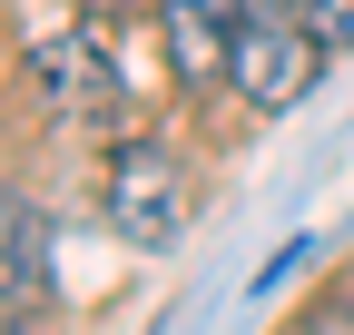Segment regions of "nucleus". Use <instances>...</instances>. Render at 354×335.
I'll use <instances>...</instances> for the list:
<instances>
[{
	"label": "nucleus",
	"instance_id": "obj_5",
	"mask_svg": "<svg viewBox=\"0 0 354 335\" xmlns=\"http://www.w3.org/2000/svg\"><path fill=\"white\" fill-rule=\"evenodd\" d=\"M39 89H50L69 118H109L118 109V69H109V50H99V39H88V30H59V39H39Z\"/></svg>",
	"mask_w": 354,
	"mask_h": 335
},
{
	"label": "nucleus",
	"instance_id": "obj_1",
	"mask_svg": "<svg viewBox=\"0 0 354 335\" xmlns=\"http://www.w3.org/2000/svg\"><path fill=\"white\" fill-rule=\"evenodd\" d=\"M325 60H335V50L295 20V0H246L236 50H227V79H236L256 109H295V99L325 79Z\"/></svg>",
	"mask_w": 354,
	"mask_h": 335
},
{
	"label": "nucleus",
	"instance_id": "obj_7",
	"mask_svg": "<svg viewBox=\"0 0 354 335\" xmlns=\"http://www.w3.org/2000/svg\"><path fill=\"white\" fill-rule=\"evenodd\" d=\"M344 325H354V296H344Z\"/></svg>",
	"mask_w": 354,
	"mask_h": 335
},
{
	"label": "nucleus",
	"instance_id": "obj_6",
	"mask_svg": "<svg viewBox=\"0 0 354 335\" xmlns=\"http://www.w3.org/2000/svg\"><path fill=\"white\" fill-rule=\"evenodd\" d=\"M295 20H305V30H315V39H325V50H335V60L354 50V0H295Z\"/></svg>",
	"mask_w": 354,
	"mask_h": 335
},
{
	"label": "nucleus",
	"instance_id": "obj_2",
	"mask_svg": "<svg viewBox=\"0 0 354 335\" xmlns=\"http://www.w3.org/2000/svg\"><path fill=\"white\" fill-rule=\"evenodd\" d=\"M109 227L128 237V246H158L187 227V168H177L158 138H128L118 158H109Z\"/></svg>",
	"mask_w": 354,
	"mask_h": 335
},
{
	"label": "nucleus",
	"instance_id": "obj_4",
	"mask_svg": "<svg viewBox=\"0 0 354 335\" xmlns=\"http://www.w3.org/2000/svg\"><path fill=\"white\" fill-rule=\"evenodd\" d=\"M158 20H167V60H177V79H187V89L227 79V50H236L246 0H158Z\"/></svg>",
	"mask_w": 354,
	"mask_h": 335
},
{
	"label": "nucleus",
	"instance_id": "obj_3",
	"mask_svg": "<svg viewBox=\"0 0 354 335\" xmlns=\"http://www.w3.org/2000/svg\"><path fill=\"white\" fill-rule=\"evenodd\" d=\"M50 306V227L20 188H0V316H39Z\"/></svg>",
	"mask_w": 354,
	"mask_h": 335
}]
</instances>
